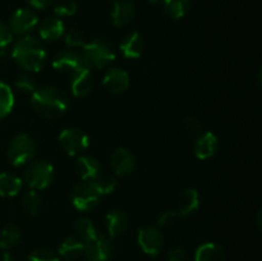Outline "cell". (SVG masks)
Returning <instances> with one entry per match:
<instances>
[{
	"mask_svg": "<svg viewBox=\"0 0 262 261\" xmlns=\"http://www.w3.org/2000/svg\"><path fill=\"white\" fill-rule=\"evenodd\" d=\"M31 105L38 115L48 119L60 118L68 109V97L60 89L54 86L41 87L31 97Z\"/></svg>",
	"mask_w": 262,
	"mask_h": 261,
	"instance_id": "6da1fadb",
	"label": "cell"
},
{
	"mask_svg": "<svg viewBox=\"0 0 262 261\" xmlns=\"http://www.w3.org/2000/svg\"><path fill=\"white\" fill-rule=\"evenodd\" d=\"M12 58L26 72H38L46 61V50L38 38L26 35L14 44Z\"/></svg>",
	"mask_w": 262,
	"mask_h": 261,
	"instance_id": "7a4b0ae2",
	"label": "cell"
},
{
	"mask_svg": "<svg viewBox=\"0 0 262 261\" xmlns=\"http://www.w3.org/2000/svg\"><path fill=\"white\" fill-rule=\"evenodd\" d=\"M81 56L89 69H101L114 60L117 50L110 41L96 38L82 48Z\"/></svg>",
	"mask_w": 262,
	"mask_h": 261,
	"instance_id": "3957f363",
	"label": "cell"
},
{
	"mask_svg": "<svg viewBox=\"0 0 262 261\" xmlns=\"http://www.w3.org/2000/svg\"><path fill=\"white\" fill-rule=\"evenodd\" d=\"M36 151V142L31 136L26 133L15 136L8 148V158L14 166H22L28 164Z\"/></svg>",
	"mask_w": 262,
	"mask_h": 261,
	"instance_id": "277c9868",
	"label": "cell"
},
{
	"mask_svg": "<svg viewBox=\"0 0 262 261\" xmlns=\"http://www.w3.org/2000/svg\"><path fill=\"white\" fill-rule=\"evenodd\" d=\"M54 179V168L45 160H35L28 163L25 170V181L32 189H43Z\"/></svg>",
	"mask_w": 262,
	"mask_h": 261,
	"instance_id": "5b68a950",
	"label": "cell"
},
{
	"mask_svg": "<svg viewBox=\"0 0 262 261\" xmlns=\"http://www.w3.org/2000/svg\"><path fill=\"white\" fill-rule=\"evenodd\" d=\"M72 204L79 211H89L99 205L101 194L97 192L92 182L82 181L74 184L71 193Z\"/></svg>",
	"mask_w": 262,
	"mask_h": 261,
	"instance_id": "8992f818",
	"label": "cell"
},
{
	"mask_svg": "<svg viewBox=\"0 0 262 261\" xmlns=\"http://www.w3.org/2000/svg\"><path fill=\"white\" fill-rule=\"evenodd\" d=\"M117 246L114 240L106 234H96L94 240L84 243L83 256L89 261H106L113 257Z\"/></svg>",
	"mask_w": 262,
	"mask_h": 261,
	"instance_id": "52a82bcc",
	"label": "cell"
},
{
	"mask_svg": "<svg viewBox=\"0 0 262 261\" xmlns=\"http://www.w3.org/2000/svg\"><path fill=\"white\" fill-rule=\"evenodd\" d=\"M61 148L71 156H78L89 147L90 138L78 128H67L59 135Z\"/></svg>",
	"mask_w": 262,
	"mask_h": 261,
	"instance_id": "ba28073f",
	"label": "cell"
},
{
	"mask_svg": "<svg viewBox=\"0 0 262 261\" xmlns=\"http://www.w3.org/2000/svg\"><path fill=\"white\" fill-rule=\"evenodd\" d=\"M38 17L33 10L27 8H20L15 10L9 19V28L13 35L26 36L33 31V28L37 26Z\"/></svg>",
	"mask_w": 262,
	"mask_h": 261,
	"instance_id": "9c48e42d",
	"label": "cell"
},
{
	"mask_svg": "<svg viewBox=\"0 0 262 261\" xmlns=\"http://www.w3.org/2000/svg\"><path fill=\"white\" fill-rule=\"evenodd\" d=\"M138 245L146 255L158 256L163 248V235L158 228L143 227L138 230Z\"/></svg>",
	"mask_w": 262,
	"mask_h": 261,
	"instance_id": "30bf717a",
	"label": "cell"
},
{
	"mask_svg": "<svg viewBox=\"0 0 262 261\" xmlns=\"http://www.w3.org/2000/svg\"><path fill=\"white\" fill-rule=\"evenodd\" d=\"M53 67L59 72H67V73H76L81 69L87 68L82 59L81 53H76L73 50H61L55 54L53 59Z\"/></svg>",
	"mask_w": 262,
	"mask_h": 261,
	"instance_id": "8fae6325",
	"label": "cell"
},
{
	"mask_svg": "<svg viewBox=\"0 0 262 261\" xmlns=\"http://www.w3.org/2000/svg\"><path fill=\"white\" fill-rule=\"evenodd\" d=\"M110 163H112V168L114 169L115 174L119 177L129 176L136 169L135 156L127 148H117L112 154Z\"/></svg>",
	"mask_w": 262,
	"mask_h": 261,
	"instance_id": "7c38bea8",
	"label": "cell"
},
{
	"mask_svg": "<svg viewBox=\"0 0 262 261\" xmlns=\"http://www.w3.org/2000/svg\"><path fill=\"white\" fill-rule=\"evenodd\" d=\"M105 89L115 95L123 94L129 87V76L124 69L110 68L102 79Z\"/></svg>",
	"mask_w": 262,
	"mask_h": 261,
	"instance_id": "4fadbf2b",
	"label": "cell"
},
{
	"mask_svg": "<svg viewBox=\"0 0 262 261\" xmlns=\"http://www.w3.org/2000/svg\"><path fill=\"white\" fill-rule=\"evenodd\" d=\"M94 87V77L91 69L83 68L72 74L71 91L76 97H83L91 92Z\"/></svg>",
	"mask_w": 262,
	"mask_h": 261,
	"instance_id": "5bb4252c",
	"label": "cell"
},
{
	"mask_svg": "<svg viewBox=\"0 0 262 261\" xmlns=\"http://www.w3.org/2000/svg\"><path fill=\"white\" fill-rule=\"evenodd\" d=\"M219 147V140L212 132H205L197 138L194 143V155L201 160L209 159L216 154Z\"/></svg>",
	"mask_w": 262,
	"mask_h": 261,
	"instance_id": "9a60e30c",
	"label": "cell"
},
{
	"mask_svg": "<svg viewBox=\"0 0 262 261\" xmlns=\"http://www.w3.org/2000/svg\"><path fill=\"white\" fill-rule=\"evenodd\" d=\"M135 5L128 0H115L112 10V22L115 27H123L135 18Z\"/></svg>",
	"mask_w": 262,
	"mask_h": 261,
	"instance_id": "2e32d148",
	"label": "cell"
},
{
	"mask_svg": "<svg viewBox=\"0 0 262 261\" xmlns=\"http://www.w3.org/2000/svg\"><path fill=\"white\" fill-rule=\"evenodd\" d=\"M200 207V196L199 192L193 188H188L181 193L177 204V209L174 211L178 214L179 217H186L193 214Z\"/></svg>",
	"mask_w": 262,
	"mask_h": 261,
	"instance_id": "e0dca14e",
	"label": "cell"
},
{
	"mask_svg": "<svg viewBox=\"0 0 262 261\" xmlns=\"http://www.w3.org/2000/svg\"><path fill=\"white\" fill-rule=\"evenodd\" d=\"M105 223H106L107 235L112 238L124 234L125 230L128 229V225H129L127 214L123 212L122 210H113V211H110L106 215Z\"/></svg>",
	"mask_w": 262,
	"mask_h": 261,
	"instance_id": "ac0fdd59",
	"label": "cell"
},
{
	"mask_svg": "<svg viewBox=\"0 0 262 261\" xmlns=\"http://www.w3.org/2000/svg\"><path fill=\"white\" fill-rule=\"evenodd\" d=\"M145 42H143L142 36L138 32H132L125 36L120 42L119 49L123 55L128 59H137L142 55Z\"/></svg>",
	"mask_w": 262,
	"mask_h": 261,
	"instance_id": "d6986e66",
	"label": "cell"
},
{
	"mask_svg": "<svg viewBox=\"0 0 262 261\" xmlns=\"http://www.w3.org/2000/svg\"><path fill=\"white\" fill-rule=\"evenodd\" d=\"M77 170H78V174L82 181L91 182L100 176L101 165L92 156L81 155L77 159Z\"/></svg>",
	"mask_w": 262,
	"mask_h": 261,
	"instance_id": "ffe728a7",
	"label": "cell"
},
{
	"mask_svg": "<svg viewBox=\"0 0 262 261\" xmlns=\"http://www.w3.org/2000/svg\"><path fill=\"white\" fill-rule=\"evenodd\" d=\"M40 37L46 41H55L60 38L66 32L63 20L59 18H48L40 26Z\"/></svg>",
	"mask_w": 262,
	"mask_h": 261,
	"instance_id": "44dd1931",
	"label": "cell"
},
{
	"mask_svg": "<svg viewBox=\"0 0 262 261\" xmlns=\"http://www.w3.org/2000/svg\"><path fill=\"white\" fill-rule=\"evenodd\" d=\"M84 252V243L77 237H68L61 242L59 247V255L66 260H77Z\"/></svg>",
	"mask_w": 262,
	"mask_h": 261,
	"instance_id": "7402d4cb",
	"label": "cell"
},
{
	"mask_svg": "<svg viewBox=\"0 0 262 261\" xmlns=\"http://www.w3.org/2000/svg\"><path fill=\"white\" fill-rule=\"evenodd\" d=\"M194 261H225V252L216 243H204L197 248Z\"/></svg>",
	"mask_w": 262,
	"mask_h": 261,
	"instance_id": "603a6c76",
	"label": "cell"
},
{
	"mask_svg": "<svg viewBox=\"0 0 262 261\" xmlns=\"http://www.w3.org/2000/svg\"><path fill=\"white\" fill-rule=\"evenodd\" d=\"M22 189V179L12 173H0V196L13 197Z\"/></svg>",
	"mask_w": 262,
	"mask_h": 261,
	"instance_id": "cb8c5ba5",
	"label": "cell"
},
{
	"mask_svg": "<svg viewBox=\"0 0 262 261\" xmlns=\"http://www.w3.org/2000/svg\"><path fill=\"white\" fill-rule=\"evenodd\" d=\"M22 233H20L19 227L15 224H8L3 228L0 232V248L3 250H9L19 243Z\"/></svg>",
	"mask_w": 262,
	"mask_h": 261,
	"instance_id": "d4e9b609",
	"label": "cell"
},
{
	"mask_svg": "<svg viewBox=\"0 0 262 261\" xmlns=\"http://www.w3.org/2000/svg\"><path fill=\"white\" fill-rule=\"evenodd\" d=\"M74 230L77 233V238L83 243H87L91 240H94L97 234L95 225L87 217H81V219L77 220L76 224H74Z\"/></svg>",
	"mask_w": 262,
	"mask_h": 261,
	"instance_id": "484cf974",
	"label": "cell"
},
{
	"mask_svg": "<svg viewBox=\"0 0 262 261\" xmlns=\"http://www.w3.org/2000/svg\"><path fill=\"white\" fill-rule=\"evenodd\" d=\"M14 106V95L7 83L0 82V119L7 117Z\"/></svg>",
	"mask_w": 262,
	"mask_h": 261,
	"instance_id": "4316f807",
	"label": "cell"
},
{
	"mask_svg": "<svg viewBox=\"0 0 262 261\" xmlns=\"http://www.w3.org/2000/svg\"><path fill=\"white\" fill-rule=\"evenodd\" d=\"M189 0H170L168 4L164 7V12L168 17L173 18V19H179L183 18L189 10Z\"/></svg>",
	"mask_w": 262,
	"mask_h": 261,
	"instance_id": "83f0119b",
	"label": "cell"
},
{
	"mask_svg": "<svg viewBox=\"0 0 262 261\" xmlns=\"http://www.w3.org/2000/svg\"><path fill=\"white\" fill-rule=\"evenodd\" d=\"M94 183L95 188L97 189L101 196L104 194H110L115 191L117 188V179L113 176H101L100 174L97 178H95L94 181H91Z\"/></svg>",
	"mask_w": 262,
	"mask_h": 261,
	"instance_id": "f1b7e54d",
	"label": "cell"
},
{
	"mask_svg": "<svg viewBox=\"0 0 262 261\" xmlns=\"http://www.w3.org/2000/svg\"><path fill=\"white\" fill-rule=\"evenodd\" d=\"M15 87L23 94H33L36 91V79L31 72H25L15 77Z\"/></svg>",
	"mask_w": 262,
	"mask_h": 261,
	"instance_id": "f546056e",
	"label": "cell"
},
{
	"mask_svg": "<svg viewBox=\"0 0 262 261\" xmlns=\"http://www.w3.org/2000/svg\"><path fill=\"white\" fill-rule=\"evenodd\" d=\"M40 205H41L40 196H38L37 192H36L35 189H32V191H28L27 193L23 196L22 206H23V209H25L26 214L31 215V216H33V215H37L38 211H40Z\"/></svg>",
	"mask_w": 262,
	"mask_h": 261,
	"instance_id": "4dcf8cb0",
	"label": "cell"
},
{
	"mask_svg": "<svg viewBox=\"0 0 262 261\" xmlns=\"http://www.w3.org/2000/svg\"><path fill=\"white\" fill-rule=\"evenodd\" d=\"M53 10L58 17H71L77 13V4L73 0H56Z\"/></svg>",
	"mask_w": 262,
	"mask_h": 261,
	"instance_id": "1f68e13d",
	"label": "cell"
},
{
	"mask_svg": "<svg viewBox=\"0 0 262 261\" xmlns=\"http://www.w3.org/2000/svg\"><path fill=\"white\" fill-rule=\"evenodd\" d=\"M66 44L71 48H83L87 44L86 35L79 28H72L66 33Z\"/></svg>",
	"mask_w": 262,
	"mask_h": 261,
	"instance_id": "d6a6232c",
	"label": "cell"
},
{
	"mask_svg": "<svg viewBox=\"0 0 262 261\" xmlns=\"http://www.w3.org/2000/svg\"><path fill=\"white\" fill-rule=\"evenodd\" d=\"M30 261H60L55 252L48 248H37L30 255Z\"/></svg>",
	"mask_w": 262,
	"mask_h": 261,
	"instance_id": "836d02e7",
	"label": "cell"
},
{
	"mask_svg": "<svg viewBox=\"0 0 262 261\" xmlns=\"http://www.w3.org/2000/svg\"><path fill=\"white\" fill-rule=\"evenodd\" d=\"M183 127L187 132L193 135H199L204 130V124L197 117H187L183 122Z\"/></svg>",
	"mask_w": 262,
	"mask_h": 261,
	"instance_id": "e575fe53",
	"label": "cell"
},
{
	"mask_svg": "<svg viewBox=\"0 0 262 261\" xmlns=\"http://www.w3.org/2000/svg\"><path fill=\"white\" fill-rule=\"evenodd\" d=\"M13 32L10 31L9 26L0 22V49H5L12 44Z\"/></svg>",
	"mask_w": 262,
	"mask_h": 261,
	"instance_id": "d590c367",
	"label": "cell"
},
{
	"mask_svg": "<svg viewBox=\"0 0 262 261\" xmlns=\"http://www.w3.org/2000/svg\"><path fill=\"white\" fill-rule=\"evenodd\" d=\"M178 219H181V217L178 216L176 211H166L159 217V225L163 228H170L178 222Z\"/></svg>",
	"mask_w": 262,
	"mask_h": 261,
	"instance_id": "8d00e7d4",
	"label": "cell"
},
{
	"mask_svg": "<svg viewBox=\"0 0 262 261\" xmlns=\"http://www.w3.org/2000/svg\"><path fill=\"white\" fill-rule=\"evenodd\" d=\"M169 261H187L188 253L183 247H173L168 252Z\"/></svg>",
	"mask_w": 262,
	"mask_h": 261,
	"instance_id": "74e56055",
	"label": "cell"
},
{
	"mask_svg": "<svg viewBox=\"0 0 262 261\" xmlns=\"http://www.w3.org/2000/svg\"><path fill=\"white\" fill-rule=\"evenodd\" d=\"M28 4L33 7L35 9H43L51 3V0H27Z\"/></svg>",
	"mask_w": 262,
	"mask_h": 261,
	"instance_id": "f35d334b",
	"label": "cell"
},
{
	"mask_svg": "<svg viewBox=\"0 0 262 261\" xmlns=\"http://www.w3.org/2000/svg\"><path fill=\"white\" fill-rule=\"evenodd\" d=\"M8 58H9V55H8L7 50L5 49H0V64L8 63Z\"/></svg>",
	"mask_w": 262,
	"mask_h": 261,
	"instance_id": "ab89813d",
	"label": "cell"
},
{
	"mask_svg": "<svg viewBox=\"0 0 262 261\" xmlns=\"http://www.w3.org/2000/svg\"><path fill=\"white\" fill-rule=\"evenodd\" d=\"M151 3H152V4H156V5H161V7H165L166 4H168L169 2H170V0H150Z\"/></svg>",
	"mask_w": 262,
	"mask_h": 261,
	"instance_id": "60d3db41",
	"label": "cell"
},
{
	"mask_svg": "<svg viewBox=\"0 0 262 261\" xmlns=\"http://www.w3.org/2000/svg\"><path fill=\"white\" fill-rule=\"evenodd\" d=\"M0 261H14V260H13V257L9 255V253H3L2 257H0Z\"/></svg>",
	"mask_w": 262,
	"mask_h": 261,
	"instance_id": "b9f144b4",
	"label": "cell"
},
{
	"mask_svg": "<svg viewBox=\"0 0 262 261\" xmlns=\"http://www.w3.org/2000/svg\"><path fill=\"white\" fill-rule=\"evenodd\" d=\"M261 215H262L261 210H258V211H257V217H256V222H257V227H258V229H260V230H261V223H262Z\"/></svg>",
	"mask_w": 262,
	"mask_h": 261,
	"instance_id": "7bdbcfd3",
	"label": "cell"
}]
</instances>
